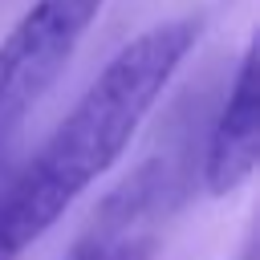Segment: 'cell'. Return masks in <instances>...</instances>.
Here are the masks:
<instances>
[{
    "mask_svg": "<svg viewBox=\"0 0 260 260\" xmlns=\"http://www.w3.org/2000/svg\"><path fill=\"white\" fill-rule=\"evenodd\" d=\"M142 252H146V240H138L134 232L93 228V236L81 240L69 260H142Z\"/></svg>",
    "mask_w": 260,
    "mask_h": 260,
    "instance_id": "cell-4",
    "label": "cell"
},
{
    "mask_svg": "<svg viewBox=\"0 0 260 260\" xmlns=\"http://www.w3.org/2000/svg\"><path fill=\"white\" fill-rule=\"evenodd\" d=\"M256 162H260V69H256V49H248L240 57L232 93L207 138L203 187L211 195H232L252 179Z\"/></svg>",
    "mask_w": 260,
    "mask_h": 260,
    "instance_id": "cell-3",
    "label": "cell"
},
{
    "mask_svg": "<svg viewBox=\"0 0 260 260\" xmlns=\"http://www.w3.org/2000/svg\"><path fill=\"white\" fill-rule=\"evenodd\" d=\"M106 0H37L0 41V150L57 81Z\"/></svg>",
    "mask_w": 260,
    "mask_h": 260,
    "instance_id": "cell-2",
    "label": "cell"
},
{
    "mask_svg": "<svg viewBox=\"0 0 260 260\" xmlns=\"http://www.w3.org/2000/svg\"><path fill=\"white\" fill-rule=\"evenodd\" d=\"M199 24L162 20L122 45L49 142L0 191V260H20L57 219L122 158L146 110L187 61Z\"/></svg>",
    "mask_w": 260,
    "mask_h": 260,
    "instance_id": "cell-1",
    "label": "cell"
}]
</instances>
